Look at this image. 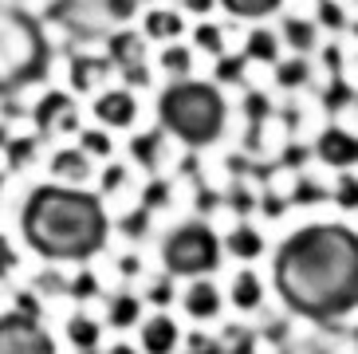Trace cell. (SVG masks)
I'll return each mask as SVG.
<instances>
[{
  "label": "cell",
  "mask_w": 358,
  "mask_h": 354,
  "mask_svg": "<svg viewBox=\"0 0 358 354\" xmlns=\"http://www.w3.org/2000/svg\"><path fill=\"white\" fill-rule=\"evenodd\" d=\"M272 271L292 311L338 319L358 303V232L347 225H307L280 244Z\"/></svg>",
  "instance_id": "1"
},
{
  "label": "cell",
  "mask_w": 358,
  "mask_h": 354,
  "mask_svg": "<svg viewBox=\"0 0 358 354\" xmlns=\"http://www.w3.org/2000/svg\"><path fill=\"white\" fill-rule=\"evenodd\" d=\"M24 240L32 244L40 256L55 264L67 260H91L106 244V208L95 193L79 185H40L32 197L24 201L20 213Z\"/></svg>",
  "instance_id": "2"
},
{
  "label": "cell",
  "mask_w": 358,
  "mask_h": 354,
  "mask_svg": "<svg viewBox=\"0 0 358 354\" xmlns=\"http://www.w3.org/2000/svg\"><path fill=\"white\" fill-rule=\"evenodd\" d=\"M224 94L205 79H173L158 99V122L181 146H213L224 134Z\"/></svg>",
  "instance_id": "3"
},
{
  "label": "cell",
  "mask_w": 358,
  "mask_h": 354,
  "mask_svg": "<svg viewBox=\"0 0 358 354\" xmlns=\"http://www.w3.org/2000/svg\"><path fill=\"white\" fill-rule=\"evenodd\" d=\"M43 59V31L32 16L16 8H0V91L32 79Z\"/></svg>",
  "instance_id": "4"
},
{
  "label": "cell",
  "mask_w": 358,
  "mask_h": 354,
  "mask_svg": "<svg viewBox=\"0 0 358 354\" xmlns=\"http://www.w3.org/2000/svg\"><path fill=\"white\" fill-rule=\"evenodd\" d=\"M162 260H166L169 276H205L221 260V240L213 236L205 225H181V229H173L166 236Z\"/></svg>",
  "instance_id": "5"
},
{
  "label": "cell",
  "mask_w": 358,
  "mask_h": 354,
  "mask_svg": "<svg viewBox=\"0 0 358 354\" xmlns=\"http://www.w3.org/2000/svg\"><path fill=\"white\" fill-rule=\"evenodd\" d=\"M0 354H55V343L48 339L32 315H0Z\"/></svg>",
  "instance_id": "6"
},
{
  "label": "cell",
  "mask_w": 358,
  "mask_h": 354,
  "mask_svg": "<svg viewBox=\"0 0 358 354\" xmlns=\"http://www.w3.org/2000/svg\"><path fill=\"white\" fill-rule=\"evenodd\" d=\"M315 157L331 169H350L358 166V138L343 126H331L315 138Z\"/></svg>",
  "instance_id": "7"
},
{
  "label": "cell",
  "mask_w": 358,
  "mask_h": 354,
  "mask_svg": "<svg viewBox=\"0 0 358 354\" xmlns=\"http://www.w3.org/2000/svg\"><path fill=\"white\" fill-rule=\"evenodd\" d=\"M95 118L103 126H115V130H122V126H130L138 118V99L130 91H122V87H115V91H103L95 99Z\"/></svg>",
  "instance_id": "8"
},
{
  "label": "cell",
  "mask_w": 358,
  "mask_h": 354,
  "mask_svg": "<svg viewBox=\"0 0 358 354\" xmlns=\"http://www.w3.org/2000/svg\"><path fill=\"white\" fill-rule=\"evenodd\" d=\"M178 339H181L178 323H173L169 315H162V311L142 323V351L146 354H173L178 351Z\"/></svg>",
  "instance_id": "9"
},
{
  "label": "cell",
  "mask_w": 358,
  "mask_h": 354,
  "mask_svg": "<svg viewBox=\"0 0 358 354\" xmlns=\"http://www.w3.org/2000/svg\"><path fill=\"white\" fill-rule=\"evenodd\" d=\"M52 177L59 185H83V181H91V154H87L83 146L59 150V154L52 157Z\"/></svg>",
  "instance_id": "10"
},
{
  "label": "cell",
  "mask_w": 358,
  "mask_h": 354,
  "mask_svg": "<svg viewBox=\"0 0 358 354\" xmlns=\"http://www.w3.org/2000/svg\"><path fill=\"white\" fill-rule=\"evenodd\" d=\"M181 31H185V20L173 8H150L146 20H142V36L150 43H173L181 40Z\"/></svg>",
  "instance_id": "11"
},
{
  "label": "cell",
  "mask_w": 358,
  "mask_h": 354,
  "mask_svg": "<svg viewBox=\"0 0 358 354\" xmlns=\"http://www.w3.org/2000/svg\"><path fill=\"white\" fill-rule=\"evenodd\" d=\"M181 307L193 315V319H217L221 311V292H217V283L209 280H193L181 295Z\"/></svg>",
  "instance_id": "12"
},
{
  "label": "cell",
  "mask_w": 358,
  "mask_h": 354,
  "mask_svg": "<svg viewBox=\"0 0 358 354\" xmlns=\"http://www.w3.org/2000/svg\"><path fill=\"white\" fill-rule=\"evenodd\" d=\"M244 59L275 67V63H280V40H275V31H268V28L248 31V40H244Z\"/></svg>",
  "instance_id": "13"
},
{
  "label": "cell",
  "mask_w": 358,
  "mask_h": 354,
  "mask_svg": "<svg viewBox=\"0 0 358 354\" xmlns=\"http://www.w3.org/2000/svg\"><path fill=\"white\" fill-rule=\"evenodd\" d=\"M64 331H67V343H71L75 351L91 354L99 346V323H95V319H87V315H71Z\"/></svg>",
  "instance_id": "14"
},
{
  "label": "cell",
  "mask_w": 358,
  "mask_h": 354,
  "mask_svg": "<svg viewBox=\"0 0 358 354\" xmlns=\"http://www.w3.org/2000/svg\"><path fill=\"white\" fill-rule=\"evenodd\" d=\"M264 299V283L256 271H241L236 280H232V303L241 307V311H252V307H260Z\"/></svg>",
  "instance_id": "15"
},
{
  "label": "cell",
  "mask_w": 358,
  "mask_h": 354,
  "mask_svg": "<svg viewBox=\"0 0 358 354\" xmlns=\"http://www.w3.org/2000/svg\"><path fill=\"white\" fill-rule=\"evenodd\" d=\"M229 16H236V20H264V16H272L284 0H217Z\"/></svg>",
  "instance_id": "16"
},
{
  "label": "cell",
  "mask_w": 358,
  "mask_h": 354,
  "mask_svg": "<svg viewBox=\"0 0 358 354\" xmlns=\"http://www.w3.org/2000/svg\"><path fill=\"white\" fill-rule=\"evenodd\" d=\"M319 40V31L311 20H303V16H287L284 20V43L287 48H295V52H311Z\"/></svg>",
  "instance_id": "17"
},
{
  "label": "cell",
  "mask_w": 358,
  "mask_h": 354,
  "mask_svg": "<svg viewBox=\"0 0 358 354\" xmlns=\"http://www.w3.org/2000/svg\"><path fill=\"white\" fill-rule=\"evenodd\" d=\"M110 55H115L122 67H138V63L146 59V36H130V31L115 36V43H110Z\"/></svg>",
  "instance_id": "18"
},
{
  "label": "cell",
  "mask_w": 358,
  "mask_h": 354,
  "mask_svg": "<svg viewBox=\"0 0 358 354\" xmlns=\"http://www.w3.org/2000/svg\"><path fill=\"white\" fill-rule=\"evenodd\" d=\"M224 248H229L232 256H241V260H256L264 252V240L256 229H232L229 240H224Z\"/></svg>",
  "instance_id": "19"
},
{
  "label": "cell",
  "mask_w": 358,
  "mask_h": 354,
  "mask_svg": "<svg viewBox=\"0 0 358 354\" xmlns=\"http://www.w3.org/2000/svg\"><path fill=\"white\" fill-rule=\"evenodd\" d=\"M158 63H162V71L173 75V79H189L193 75V52L189 48H178V43H169Z\"/></svg>",
  "instance_id": "20"
},
{
  "label": "cell",
  "mask_w": 358,
  "mask_h": 354,
  "mask_svg": "<svg viewBox=\"0 0 358 354\" xmlns=\"http://www.w3.org/2000/svg\"><path fill=\"white\" fill-rule=\"evenodd\" d=\"M138 319H142V299H134V295H118V299L110 303V323L115 327H134Z\"/></svg>",
  "instance_id": "21"
},
{
  "label": "cell",
  "mask_w": 358,
  "mask_h": 354,
  "mask_svg": "<svg viewBox=\"0 0 358 354\" xmlns=\"http://www.w3.org/2000/svg\"><path fill=\"white\" fill-rule=\"evenodd\" d=\"M193 43L209 55H224V28H217V24H197L193 28Z\"/></svg>",
  "instance_id": "22"
},
{
  "label": "cell",
  "mask_w": 358,
  "mask_h": 354,
  "mask_svg": "<svg viewBox=\"0 0 358 354\" xmlns=\"http://www.w3.org/2000/svg\"><path fill=\"white\" fill-rule=\"evenodd\" d=\"M335 201H338V208H358V177H338Z\"/></svg>",
  "instance_id": "23"
},
{
  "label": "cell",
  "mask_w": 358,
  "mask_h": 354,
  "mask_svg": "<svg viewBox=\"0 0 358 354\" xmlns=\"http://www.w3.org/2000/svg\"><path fill=\"white\" fill-rule=\"evenodd\" d=\"M134 150H138V157H142V166L154 169V166H158V154H162V130H154L150 138H142Z\"/></svg>",
  "instance_id": "24"
},
{
  "label": "cell",
  "mask_w": 358,
  "mask_h": 354,
  "mask_svg": "<svg viewBox=\"0 0 358 354\" xmlns=\"http://www.w3.org/2000/svg\"><path fill=\"white\" fill-rule=\"evenodd\" d=\"M275 79H280V83H284V87H295V83H303V79H307V63H303V59L280 63V67H275Z\"/></svg>",
  "instance_id": "25"
},
{
  "label": "cell",
  "mask_w": 358,
  "mask_h": 354,
  "mask_svg": "<svg viewBox=\"0 0 358 354\" xmlns=\"http://www.w3.org/2000/svg\"><path fill=\"white\" fill-rule=\"evenodd\" d=\"M83 150L91 157H110V138L99 134V130H87V134H83Z\"/></svg>",
  "instance_id": "26"
},
{
  "label": "cell",
  "mask_w": 358,
  "mask_h": 354,
  "mask_svg": "<svg viewBox=\"0 0 358 354\" xmlns=\"http://www.w3.org/2000/svg\"><path fill=\"white\" fill-rule=\"evenodd\" d=\"M185 354H221V343H213L209 334H193Z\"/></svg>",
  "instance_id": "27"
},
{
  "label": "cell",
  "mask_w": 358,
  "mask_h": 354,
  "mask_svg": "<svg viewBox=\"0 0 358 354\" xmlns=\"http://www.w3.org/2000/svg\"><path fill=\"white\" fill-rule=\"evenodd\" d=\"M169 299H173V288H169L166 280L150 288V303H158V307H162V303H169Z\"/></svg>",
  "instance_id": "28"
},
{
  "label": "cell",
  "mask_w": 358,
  "mask_h": 354,
  "mask_svg": "<svg viewBox=\"0 0 358 354\" xmlns=\"http://www.w3.org/2000/svg\"><path fill=\"white\" fill-rule=\"evenodd\" d=\"M181 8H185V12H197V16H205V12L217 8V0H181Z\"/></svg>",
  "instance_id": "29"
},
{
  "label": "cell",
  "mask_w": 358,
  "mask_h": 354,
  "mask_svg": "<svg viewBox=\"0 0 358 354\" xmlns=\"http://www.w3.org/2000/svg\"><path fill=\"white\" fill-rule=\"evenodd\" d=\"M12 264H16V256H12V248H8V240L0 236V276H4V271H8Z\"/></svg>",
  "instance_id": "30"
},
{
  "label": "cell",
  "mask_w": 358,
  "mask_h": 354,
  "mask_svg": "<svg viewBox=\"0 0 358 354\" xmlns=\"http://www.w3.org/2000/svg\"><path fill=\"white\" fill-rule=\"evenodd\" d=\"M106 354H138V351H134V346H130V343H115V346H110V351H106Z\"/></svg>",
  "instance_id": "31"
},
{
  "label": "cell",
  "mask_w": 358,
  "mask_h": 354,
  "mask_svg": "<svg viewBox=\"0 0 358 354\" xmlns=\"http://www.w3.org/2000/svg\"><path fill=\"white\" fill-rule=\"evenodd\" d=\"M0 8H20V0H0Z\"/></svg>",
  "instance_id": "32"
}]
</instances>
